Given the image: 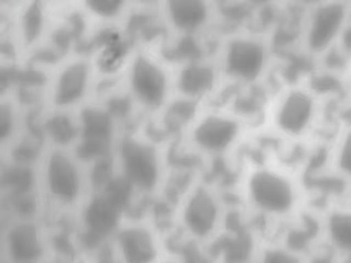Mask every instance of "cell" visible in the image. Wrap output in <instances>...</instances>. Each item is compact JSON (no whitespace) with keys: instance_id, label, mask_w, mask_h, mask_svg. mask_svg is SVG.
<instances>
[{"instance_id":"1","label":"cell","mask_w":351,"mask_h":263,"mask_svg":"<svg viewBox=\"0 0 351 263\" xmlns=\"http://www.w3.org/2000/svg\"><path fill=\"white\" fill-rule=\"evenodd\" d=\"M235 211L258 238L279 237L305 223L318 199L309 171L253 139L230 173Z\"/></svg>"},{"instance_id":"2","label":"cell","mask_w":351,"mask_h":263,"mask_svg":"<svg viewBox=\"0 0 351 263\" xmlns=\"http://www.w3.org/2000/svg\"><path fill=\"white\" fill-rule=\"evenodd\" d=\"M341 101L321 90L308 71L284 75L274 84L261 134L281 153L311 159L338 118Z\"/></svg>"},{"instance_id":"3","label":"cell","mask_w":351,"mask_h":263,"mask_svg":"<svg viewBox=\"0 0 351 263\" xmlns=\"http://www.w3.org/2000/svg\"><path fill=\"white\" fill-rule=\"evenodd\" d=\"M214 173L193 177L166 208L169 249L209 257L235 226L237 216L228 185Z\"/></svg>"},{"instance_id":"4","label":"cell","mask_w":351,"mask_h":263,"mask_svg":"<svg viewBox=\"0 0 351 263\" xmlns=\"http://www.w3.org/2000/svg\"><path fill=\"white\" fill-rule=\"evenodd\" d=\"M222 103L198 109L180 138L174 141L207 173H229L257 134Z\"/></svg>"},{"instance_id":"5","label":"cell","mask_w":351,"mask_h":263,"mask_svg":"<svg viewBox=\"0 0 351 263\" xmlns=\"http://www.w3.org/2000/svg\"><path fill=\"white\" fill-rule=\"evenodd\" d=\"M213 54L226 88L272 86L285 64L270 37L257 28L219 34Z\"/></svg>"},{"instance_id":"6","label":"cell","mask_w":351,"mask_h":263,"mask_svg":"<svg viewBox=\"0 0 351 263\" xmlns=\"http://www.w3.org/2000/svg\"><path fill=\"white\" fill-rule=\"evenodd\" d=\"M43 219L73 218L92 193L87 165L73 152L53 148L37 164Z\"/></svg>"},{"instance_id":"7","label":"cell","mask_w":351,"mask_h":263,"mask_svg":"<svg viewBox=\"0 0 351 263\" xmlns=\"http://www.w3.org/2000/svg\"><path fill=\"white\" fill-rule=\"evenodd\" d=\"M350 1H302L298 32L291 56L309 68L338 46L349 21Z\"/></svg>"},{"instance_id":"8","label":"cell","mask_w":351,"mask_h":263,"mask_svg":"<svg viewBox=\"0 0 351 263\" xmlns=\"http://www.w3.org/2000/svg\"><path fill=\"white\" fill-rule=\"evenodd\" d=\"M114 159L118 174L138 197L153 204L159 200L170 172L165 143L145 134L144 138L125 136Z\"/></svg>"},{"instance_id":"9","label":"cell","mask_w":351,"mask_h":263,"mask_svg":"<svg viewBox=\"0 0 351 263\" xmlns=\"http://www.w3.org/2000/svg\"><path fill=\"white\" fill-rule=\"evenodd\" d=\"M311 175L322 193L351 196V110H344L335 123Z\"/></svg>"},{"instance_id":"10","label":"cell","mask_w":351,"mask_h":263,"mask_svg":"<svg viewBox=\"0 0 351 263\" xmlns=\"http://www.w3.org/2000/svg\"><path fill=\"white\" fill-rule=\"evenodd\" d=\"M317 251L335 263H351V196L322 197L313 212Z\"/></svg>"},{"instance_id":"11","label":"cell","mask_w":351,"mask_h":263,"mask_svg":"<svg viewBox=\"0 0 351 263\" xmlns=\"http://www.w3.org/2000/svg\"><path fill=\"white\" fill-rule=\"evenodd\" d=\"M172 63L176 98L197 108L222 101L226 85L213 53L193 55Z\"/></svg>"},{"instance_id":"12","label":"cell","mask_w":351,"mask_h":263,"mask_svg":"<svg viewBox=\"0 0 351 263\" xmlns=\"http://www.w3.org/2000/svg\"><path fill=\"white\" fill-rule=\"evenodd\" d=\"M168 40L215 44L218 36L216 1L167 0L158 5Z\"/></svg>"},{"instance_id":"13","label":"cell","mask_w":351,"mask_h":263,"mask_svg":"<svg viewBox=\"0 0 351 263\" xmlns=\"http://www.w3.org/2000/svg\"><path fill=\"white\" fill-rule=\"evenodd\" d=\"M131 84L140 103L158 118L176 97L173 63L161 48L155 56L140 54L136 58Z\"/></svg>"},{"instance_id":"14","label":"cell","mask_w":351,"mask_h":263,"mask_svg":"<svg viewBox=\"0 0 351 263\" xmlns=\"http://www.w3.org/2000/svg\"><path fill=\"white\" fill-rule=\"evenodd\" d=\"M111 240L124 263H158L168 252L167 228L151 215L124 218Z\"/></svg>"},{"instance_id":"15","label":"cell","mask_w":351,"mask_h":263,"mask_svg":"<svg viewBox=\"0 0 351 263\" xmlns=\"http://www.w3.org/2000/svg\"><path fill=\"white\" fill-rule=\"evenodd\" d=\"M49 231L41 218H1V262L45 263Z\"/></svg>"},{"instance_id":"16","label":"cell","mask_w":351,"mask_h":263,"mask_svg":"<svg viewBox=\"0 0 351 263\" xmlns=\"http://www.w3.org/2000/svg\"><path fill=\"white\" fill-rule=\"evenodd\" d=\"M125 218L121 209L99 192H92L75 216L77 238L84 256L111 240Z\"/></svg>"},{"instance_id":"17","label":"cell","mask_w":351,"mask_h":263,"mask_svg":"<svg viewBox=\"0 0 351 263\" xmlns=\"http://www.w3.org/2000/svg\"><path fill=\"white\" fill-rule=\"evenodd\" d=\"M112 133L109 114L87 108L82 112L80 138L73 151L86 165L113 155Z\"/></svg>"},{"instance_id":"18","label":"cell","mask_w":351,"mask_h":263,"mask_svg":"<svg viewBox=\"0 0 351 263\" xmlns=\"http://www.w3.org/2000/svg\"><path fill=\"white\" fill-rule=\"evenodd\" d=\"M37 166L5 160L1 166V200L38 194Z\"/></svg>"},{"instance_id":"19","label":"cell","mask_w":351,"mask_h":263,"mask_svg":"<svg viewBox=\"0 0 351 263\" xmlns=\"http://www.w3.org/2000/svg\"><path fill=\"white\" fill-rule=\"evenodd\" d=\"M255 263H311V255L283 236L258 239Z\"/></svg>"},{"instance_id":"20","label":"cell","mask_w":351,"mask_h":263,"mask_svg":"<svg viewBox=\"0 0 351 263\" xmlns=\"http://www.w3.org/2000/svg\"><path fill=\"white\" fill-rule=\"evenodd\" d=\"M86 75V66L84 63L73 64L65 68L56 87V103L64 105L77 99L84 91Z\"/></svg>"},{"instance_id":"21","label":"cell","mask_w":351,"mask_h":263,"mask_svg":"<svg viewBox=\"0 0 351 263\" xmlns=\"http://www.w3.org/2000/svg\"><path fill=\"white\" fill-rule=\"evenodd\" d=\"M42 129L44 140L47 136L56 149H65V147L80 138V130H78L68 116L63 114L50 117Z\"/></svg>"},{"instance_id":"22","label":"cell","mask_w":351,"mask_h":263,"mask_svg":"<svg viewBox=\"0 0 351 263\" xmlns=\"http://www.w3.org/2000/svg\"><path fill=\"white\" fill-rule=\"evenodd\" d=\"M127 50L128 44L119 38L106 45L98 60L100 68L105 72L115 71L121 64Z\"/></svg>"},{"instance_id":"23","label":"cell","mask_w":351,"mask_h":263,"mask_svg":"<svg viewBox=\"0 0 351 263\" xmlns=\"http://www.w3.org/2000/svg\"><path fill=\"white\" fill-rule=\"evenodd\" d=\"M42 25L41 6L38 1L32 2L23 17V28L26 42L29 43L38 36Z\"/></svg>"},{"instance_id":"24","label":"cell","mask_w":351,"mask_h":263,"mask_svg":"<svg viewBox=\"0 0 351 263\" xmlns=\"http://www.w3.org/2000/svg\"><path fill=\"white\" fill-rule=\"evenodd\" d=\"M83 257L86 263H124L111 240L100 244Z\"/></svg>"},{"instance_id":"25","label":"cell","mask_w":351,"mask_h":263,"mask_svg":"<svg viewBox=\"0 0 351 263\" xmlns=\"http://www.w3.org/2000/svg\"><path fill=\"white\" fill-rule=\"evenodd\" d=\"M88 7L93 11L103 16H112L116 14L120 9L122 1H87Z\"/></svg>"},{"instance_id":"26","label":"cell","mask_w":351,"mask_h":263,"mask_svg":"<svg viewBox=\"0 0 351 263\" xmlns=\"http://www.w3.org/2000/svg\"><path fill=\"white\" fill-rule=\"evenodd\" d=\"M12 114L9 106L2 104L0 106V138L6 140L12 131Z\"/></svg>"},{"instance_id":"27","label":"cell","mask_w":351,"mask_h":263,"mask_svg":"<svg viewBox=\"0 0 351 263\" xmlns=\"http://www.w3.org/2000/svg\"><path fill=\"white\" fill-rule=\"evenodd\" d=\"M16 81L23 85H39L44 82V76L34 70L18 71Z\"/></svg>"},{"instance_id":"28","label":"cell","mask_w":351,"mask_h":263,"mask_svg":"<svg viewBox=\"0 0 351 263\" xmlns=\"http://www.w3.org/2000/svg\"><path fill=\"white\" fill-rule=\"evenodd\" d=\"M108 109L110 114L123 116L130 109V101L125 97L113 99L108 104Z\"/></svg>"},{"instance_id":"29","label":"cell","mask_w":351,"mask_h":263,"mask_svg":"<svg viewBox=\"0 0 351 263\" xmlns=\"http://www.w3.org/2000/svg\"><path fill=\"white\" fill-rule=\"evenodd\" d=\"M341 80L344 103L351 110V64L342 75Z\"/></svg>"},{"instance_id":"30","label":"cell","mask_w":351,"mask_h":263,"mask_svg":"<svg viewBox=\"0 0 351 263\" xmlns=\"http://www.w3.org/2000/svg\"><path fill=\"white\" fill-rule=\"evenodd\" d=\"M71 37V32L61 29L53 33V40L61 51H64L69 47Z\"/></svg>"},{"instance_id":"31","label":"cell","mask_w":351,"mask_h":263,"mask_svg":"<svg viewBox=\"0 0 351 263\" xmlns=\"http://www.w3.org/2000/svg\"><path fill=\"white\" fill-rule=\"evenodd\" d=\"M18 71L11 68L5 67L0 71V88L2 92L11 82L16 81Z\"/></svg>"},{"instance_id":"32","label":"cell","mask_w":351,"mask_h":263,"mask_svg":"<svg viewBox=\"0 0 351 263\" xmlns=\"http://www.w3.org/2000/svg\"><path fill=\"white\" fill-rule=\"evenodd\" d=\"M158 263H186L184 260H182L178 255L172 253H168Z\"/></svg>"},{"instance_id":"33","label":"cell","mask_w":351,"mask_h":263,"mask_svg":"<svg viewBox=\"0 0 351 263\" xmlns=\"http://www.w3.org/2000/svg\"><path fill=\"white\" fill-rule=\"evenodd\" d=\"M75 263H86L84 258L82 256L80 259H79Z\"/></svg>"},{"instance_id":"34","label":"cell","mask_w":351,"mask_h":263,"mask_svg":"<svg viewBox=\"0 0 351 263\" xmlns=\"http://www.w3.org/2000/svg\"><path fill=\"white\" fill-rule=\"evenodd\" d=\"M349 22L351 23V1H350Z\"/></svg>"}]
</instances>
